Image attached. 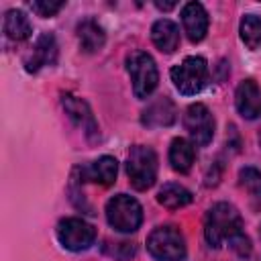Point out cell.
<instances>
[{"mask_svg": "<svg viewBox=\"0 0 261 261\" xmlns=\"http://www.w3.org/2000/svg\"><path fill=\"white\" fill-rule=\"evenodd\" d=\"M228 245H230V249H234L241 257H245V255H249V253H251V245H249V239L245 237V232H241V234L232 237V239L228 241Z\"/></svg>", "mask_w": 261, "mask_h": 261, "instance_id": "obj_23", "label": "cell"}, {"mask_svg": "<svg viewBox=\"0 0 261 261\" xmlns=\"http://www.w3.org/2000/svg\"><path fill=\"white\" fill-rule=\"evenodd\" d=\"M177 110L173 106V102L165 96L153 100L143 112H141V122L149 128H159V126H169L175 122Z\"/></svg>", "mask_w": 261, "mask_h": 261, "instance_id": "obj_14", "label": "cell"}, {"mask_svg": "<svg viewBox=\"0 0 261 261\" xmlns=\"http://www.w3.org/2000/svg\"><path fill=\"white\" fill-rule=\"evenodd\" d=\"M77 41H80V47L86 51V53H96L104 47L106 43V33L104 29L94 20V18H84L77 29Z\"/></svg>", "mask_w": 261, "mask_h": 261, "instance_id": "obj_16", "label": "cell"}, {"mask_svg": "<svg viewBox=\"0 0 261 261\" xmlns=\"http://www.w3.org/2000/svg\"><path fill=\"white\" fill-rule=\"evenodd\" d=\"M155 6L159 8V10H171V8H175V2H155Z\"/></svg>", "mask_w": 261, "mask_h": 261, "instance_id": "obj_24", "label": "cell"}, {"mask_svg": "<svg viewBox=\"0 0 261 261\" xmlns=\"http://www.w3.org/2000/svg\"><path fill=\"white\" fill-rule=\"evenodd\" d=\"M181 24L192 43H200L208 31V12L200 2H188L181 8Z\"/></svg>", "mask_w": 261, "mask_h": 261, "instance_id": "obj_12", "label": "cell"}, {"mask_svg": "<svg viewBox=\"0 0 261 261\" xmlns=\"http://www.w3.org/2000/svg\"><path fill=\"white\" fill-rule=\"evenodd\" d=\"M147 251L157 261H181L186 259V239L177 226H157L147 237Z\"/></svg>", "mask_w": 261, "mask_h": 261, "instance_id": "obj_4", "label": "cell"}, {"mask_svg": "<svg viewBox=\"0 0 261 261\" xmlns=\"http://www.w3.org/2000/svg\"><path fill=\"white\" fill-rule=\"evenodd\" d=\"M2 29H4V35L10 41H16V43L27 41L31 37V33H33V27H31L29 16L22 10H14V8L12 10H6Z\"/></svg>", "mask_w": 261, "mask_h": 261, "instance_id": "obj_18", "label": "cell"}, {"mask_svg": "<svg viewBox=\"0 0 261 261\" xmlns=\"http://www.w3.org/2000/svg\"><path fill=\"white\" fill-rule=\"evenodd\" d=\"M57 239L67 251H86L96 241V228L84 218H63L57 224Z\"/></svg>", "mask_w": 261, "mask_h": 261, "instance_id": "obj_7", "label": "cell"}, {"mask_svg": "<svg viewBox=\"0 0 261 261\" xmlns=\"http://www.w3.org/2000/svg\"><path fill=\"white\" fill-rule=\"evenodd\" d=\"M63 6H65V2H55V0H35V2H31L33 12H37L39 16H53Z\"/></svg>", "mask_w": 261, "mask_h": 261, "instance_id": "obj_22", "label": "cell"}, {"mask_svg": "<svg viewBox=\"0 0 261 261\" xmlns=\"http://www.w3.org/2000/svg\"><path fill=\"white\" fill-rule=\"evenodd\" d=\"M57 59V43L51 33H41L33 43V49L24 57V69L29 73H37L45 65H53Z\"/></svg>", "mask_w": 261, "mask_h": 261, "instance_id": "obj_9", "label": "cell"}, {"mask_svg": "<svg viewBox=\"0 0 261 261\" xmlns=\"http://www.w3.org/2000/svg\"><path fill=\"white\" fill-rule=\"evenodd\" d=\"M234 104L237 110L241 112L243 118H259L261 116V90L253 80H245L239 84L237 94H234Z\"/></svg>", "mask_w": 261, "mask_h": 261, "instance_id": "obj_13", "label": "cell"}, {"mask_svg": "<svg viewBox=\"0 0 261 261\" xmlns=\"http://www.w3.org/2000/svg\"><path fill=\"white\" fill-rule=\"evenodd\" d=\"M106 220L118 232H135L143 222V208L133 196L116 194L106 202Z\"/></svg>", "mask_w": 261, "mask_h": 261, "instance_id": "obj_3", "label": "cell"}, {"mask_svg": "<svg viewBox=\"0 0 261 261\" xmlns=\"http://www.w3.org/2000/svg\"><path fill=\"white\" fill-rule=\"evenodd\" d=\"M171 82L175 90L184 96H194L198 94L208 80V63L200 55H190L181 63L171 67Z\"/></svg>", "mask_w": 261, "mask_h": 261, "instance_id": "obj_6", "label": "cell"}, {"mask_svg": "<svg viewBox=\"0 0 261 261\" xmlns=\"http://www.w3.org/2000/svg\"><path fill=\"white\" fill-rule=\"evenodd\" d=\"M75 173H80V181H94L100 186H110L116 179L118 173V163L110 155H102L90 165L75 167Z\"/></svg>", "mask_w": 261, "mask_h": 261, "instance_id": "obj_11", "label": "cell"}, {"mask_svg": "<svg viewBox=\"0 0 261 261\" xmlns=\"http://www.w3.org/2000/svg\"><path fill=\"white\" fill-rule=\"evenodd\" d=\"M184 126L188 130L192 143L198 147H206L214 137V118L204 104L188 106V110L184 114Z\"/></svg>", "mask_w": 261, "mask_h": 261, "instance_id": "obj_8", "label": "cell"}, {"mask_svg": "<svg viewBox=\"0 0 261 261\" xmlns=\"http://www.w3.org/2000/svg\"><path fill=\"white\" fill-rule=\"evenodd\" d=\"M151 39L161 53H173L179 47V27L169 18H159L151 27Z\"/></svg>", "mask_w": 261, "mask_h": 261, "instance_id": "obj_15", "label": "cell"}, {"mask_svg": "<svg viewBox=\"0 0 261 261\" xmlns=\"http://www.w3.org/2000/svg\"><path fill=\"white\" fill-rule=\"evenodd\" d=\"M194 159H196V149H194V143H190L188 139L184 137H177L171 141V147H169V163L175 171L179 173H188L194 165Z\"/></svg>", "mask_w": 261, "mask_h": 261, "instance_id": "obj_17", "label": "cell"}, {"mask_svg": "<svg viewBox=\"0 0 261 261\" xmlns=\"http://www.w3.org/2000/svg\"><path fill=\"white\" fill-rule=\"evenodd\" d=\"M239 186L245 190L251 208L261 212V171L255 167H243L239 171Z\"/></svg>", "mask_w": 261, "mask_h": 261, "instance_id": "obj_19", "label": "cell"}, {"mask_svg": "<svg viewBox=\"0 0 261 261\" xmlns=\"http://www.w3.org/2000/svg\"><path fill=\"white\" fill-rule=\"evenodd\" d=\"M61 104H63L65 114L77 126H82V130L86 133L88 139L98 137V124H96V118H94V114H92V110H90V106H88L86 100H82L77 96H71V94H63Z\"/></svg>", "mask_w": 261, "mask_h": 261, "instance_id": "obj_10", "label": "cell"}, {"mask_svg": "<svg viewBox=\"0 0 261 261\" xmlns=\"http://www.w3.org/2000/svg\"><path fill=\"white\" fill-rule=\"evenodd\" d=\"M126 175L135 190H149L157 179V155L151 147L135 145L126 155Z\"/></svg>", "mask_w": 261, "mask_h": 261, "instance_id": "obj_2", "label": "cell"}, {"mask_svg": "<svg viewBox=\"0 0 261 261\" xmlns=\"http://www.w3.org/2000/svg\"><path fill=\"white\" fill-rule=\"evenodd\" d=\"M157 202H159L161 206L169 208V210H177V208H184V206H188V204L192 202V192L186 190V188L179 186V184L169 181V184H165V186L157 192Z\"/></svg>", "mask_w": 261, "mask_h": 261, "instance_id": "obj_20", "label": "cell"}, {"mask_svg": "<svg viewBox=\"0 0 261 261\" xmlns=\"http://www.w3.org/2000/svg\"><path fill=\"white\" fill-rule=\"evenodd\" d=\"M241 41L249 49L261 47V16L257 14H245L241 20Z\"/></svg>", "mask_w": 261, "mask_h": 261, "instance_id": "obj_21", "label": "cell"}, {"mask_svg": "<svg viewBox=\"0 0 261 261\" xmlns=\"http://www.w3.org/2000/svg\"><path fill=\"white\" fill-rule=\"evenodd\" d=\"M241 232H243V218H241V212L232 204L218 202L206 212L204 239L210 247L218 249Z\"/></svg>", "mask_w": 261, "mask_h": 261, "instance_id": "obj_1", "label": "cell"}, {"mask_svg": "<svg viewBox=\"0 0 261 261\" xmlns=\"http://www.w3.org/2000/svg\"><path fill=\"white\" fill-rule=\"evenodd\" d=\"M126 69L133 82V92L137 98L145 100L153 94L159 82V71L155 59L147 51H135L126 57Z\"/></svg>", "mask_w": 261, "mask_h": 261, "instance_id": "obj_5", "label": "cell"}]
</instances>
